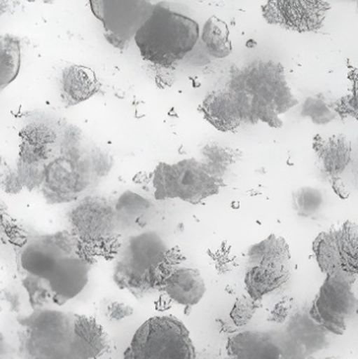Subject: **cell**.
I'll return each mask as SVG.
<instances>
[{
	"label": "cell",
	"mask_w": 358,
	"mask_h": 359,
	"mask_svg": "<svg viewBox=\"0 0 358 359\" xmlns=\"http://www.w3.org/2000/svg\"><path fill=\"white\" fill-rule=\"evenodd\" d=\"M23 284L32 303L42 308L62 306L85 289L90 265L67 236H40L19 255Z\"/></svg>",
	"instance_id": "cell-1"
},
{
	"label": "cell",
	"mask_w": 358,
	"mask_h": 359,
	"mask_svg": "<svg viewBox=\"0 0 358 359\" xmlns=\"http://www.w3.org/2000/svg\"><path fill=\"white\" fill-rule=\"evenodd\" d=\"M242 122L283 126L280 116L298 104L286 79L283 65L275 61H254L231 73L229 90Z\"/></svg>",
	"instance_id": "cell-2"
},
{
	"label": "cell",
	"mask_w": 358,
	"mask_h": 359,
	"mask_svg": "<svg viewBox=\"0 0 358 359\" xmlns=\"http://www.w3.org/2000/svg\"><path fill=\"white\" fill-rule=\"evenodd\" d=\"M199 36V25L193 19L156 4L134 38L145 60L172 67L193 50Z\"/></svg>",
	"instance_id": "cell-3"
},
{
	"label": "cell",
	"mask_w": 358,
	"mask_h": 359,
	"mask_svg": "<svg viewBox=\"0 0 358 359\" xmlns=\"http://www.w3.org/2000/svg\"><path fill=\"white\" fill-rule=\"evenodd\" d=\"M124 359H197L187 327L172 316H153L135 332Z\"/></svg>",
	"instance_id": "cell-4"
},
{
	"label": "cell",
	"mask_w": 358,
	"mask_h": 359,
	"mask_svg": "<svg viewBox=\"0 0 358 359\" xmlns=\"http://www.w3.org/2000/svg\"><path fill=\"white\" fill-rule=\"evenodd\" d=\"M223 183V179L195 158L174 164L162 162L153 172L155 198L159 201L179 198L191 204H199L218 194Z\"/></svg>",
	"instance_id": "cell-5"
},
{
	"label": "cell",
	"mask_w": 358,
	"mask_h": 359,
	"mask_svg": "<svg viewBox=\"0 0 358 359\" xmlns=\"http://www.w3.org/2000/svg\"><path fill=\"white\" fill-rule=\"evenodd\" d=\"M75 314L40 309L25 324V347L32 359H79L74 332Z\"/></svg>",
	"instance_id": "cell-6"
},
{
	"label": "cell",
	"mask_w": 358,
	"mask_h": 359,
	"mask_svg": "<svg viewBox=\"0 0 358 359\" xmlns=\"http://www.w3.org/2000/svg\"><path fill=\"white\" fill-rule=\"evenodd\" d=\"M354 283L343 276H326L309 310L310 320L319 328L338 337L345 334L357 310Z\"/></svg>",
	"instance_id": "cell-7"
},
{
	"label": "cell",
	"mask_w": 358,
	"mask_h": 359,
	"mask_svg": "<svg viewBox=\"0 0 358 359\" xmlns=\"http://www.w3.org/2000/svg\"><path fill=\"white\" fill-rule=\"evenodd\" d=\"M319 269L355 282L358 272V228L353 222L322 232L312 245Z\"/></svg>",
	"instance_id": "cell-8"
},
{
	"label": "cell",
	"mask_w": 358,
	"mask_h": 359,
	"mask_svg": "<svg viewBox=\"0 0 358 359\" xmlns=\"http://www.w3.org/2000/svg\"><path fill=\"white\" fill-rule=\"evenodd\" d=\"M90 4L95 16L102 22L107 41L120 50L130 44L153 10L151 2L140 0H90Z\"/></svg>",
	"instance_id": "cell-9"
},
{
	"label": "cell",
	"mask_w": 358,
	"mask_h": 359,
	"mask_svg": "<svg viewBox=\"0 0 358 359\" xmlns=\"http://www.w3.org/2000/svg\"><path fill=\"white\" fill-rule=\"evenodd\" d=\"M323 0H270L262 6L267 22L288 31L307 33L319 31L329 12Z\"/></svg>",
	"instance_id": "cell-10"
},
{
	"label": "cell",
	"mask_w": 358,
	"mask_h": 359,
	"mask_svg": "<svg viewBox=\"0 0 358 359\" xmlns=\"http://www.w3.org/2000/svg\"><path fill=\"white\" fill-rule=\"evenodd\" d=\"M225 359H292V355L282 333L246 330L228 339Z\"/></svg>",
	"instance_id": "cell-11"
},
{
	"label": "cell",
	"mask_w": 358,
	"mask_h": 359,
	"mask_svg": "<svg viewBox=\"0 0 358 359\" xmlns=\"http://www.w3.org/2000/svg\"><path fill=\"white\" fill-rule=\"evenodd\" d=\"M167 251V246L159 234L145 232L130 238L124 249L121 263L153 274V269L159 265Z\"/></svg>",
	"instance_id": "cell-12"
},
{
	"label": "cell",
	"mask_w": 358,
	"mask_h": 359,
	"mask_svg": "<svg viewBox=\"0 0 358 359\" xmlns=\"http://www.w3.org/2000/svg\"><path fill=\"white\" fill-rule=\"evenodd\" d=\"M291 278V264L248 265L244 284L248 297L254 302L281 288Z\"/></svg>",
	"instance_id": "cell-13"
},
{
	"label": "cell",
	"mask_w": 358,
	"mask_h": 359,
	"mask_svg": "<svg viewBox=\"0 0 358 359\" xmlns=\"http://www.w3.org/2000/svg\"><path fill=\"white\" fill-rule=\"evenodd\" d=\"M313 149L324 172L332 178H338L352 159V143L344 135H317Z\"/></svg>",
	"instance_id": "cell-14"
},
{
	"label": "cell",
	"mask_w": 358,
	"mask_h": 359,
	"mask_svg": "<svg viewBox=\"0 0 358 359\" xmlns=\"http://www.w3.org/2000/svg\"><path fill=\"white\" fill-rule=\"evenodd\" d=\"M167 297L178 305L193 307L206 294L207 287L201 272L193 268L179 267L164 282Z\"/></svg>",
	"instance_id": "cell-15"
},
{
	"label": "cell",
	"mask_w": 358,
	"mask_h": 359,
	"mask_svg": "<svg viewBox=\"0 0 358 359\" xmlns=\"http://www.w3.org/2000/svg\"><path fill=\"white\" fill-rule=\"evenodd\" d=\"M75 346L79 359H96L111 349V339L95 318L75 314Z\"/></svg>",
	"instance_id": "cell-16"
},
{
	"label": "cell",
	"mask_w": 358,
	"mask_h": 359,
	"mask_svg": "<svg viewBox=\"0 0 358 359\" xmlns=\"http://www.w3.org/2000/svg\"><path fill=\"white\" fill-rule=\"evenodd\" d=\"M200 111L220 132H235L242 123L237 103L228 90L210 93L202 102Z\"/></svg>",
	"instance_id": "cell-17"
},
{
	"label": "cell",
	"mask_w": 358,
	"mask_h": 359,
	"mask_svg": "<svg viewBox=\"0 0 358 359\" xmlns=\"http://www.w3.org/2000/svg\"><path fill=\"white\" fill-rule=\"evenodd\" d=\"M100 86L94 69L85 65H71L63 72V100L69 107L92 98Z\"/></svg>",
	"instance_id": "cell-18"
},
{
	"label": "cell",
	"mask_w": 358,
	"mask_h": 359,
	"mask_svg": "<svg viewBox=\"0 0 358 359\" xmlns=\"http://www.w3.org/2000/svg\"><path fill=\"white\" fill-rule=\"evenodd\" d=\"M248 265L258 264H290L289 245L282 236L270 234L268 238L252 245L248 249Z\"/></svg>",
	"instance_id": "cell-19"
},
{
	"label": "cell",
	"mask_w": 358,
	"mask_h": 359,
	"mask_svg": "<svg viewBox=\"0 0 358 359\" xmlns=\"http://www.w3.org/2000/svg\"><path fill=\"white\" fill-rule=\"evenodd\" d=\"M115 282L124 290H128L138 297H144L159 289L155 276L151 272L141 271L120 262L115 270Z\"/></svg>",
	"instance_id": "cell-20"
},
{
	"label": "cell",
	"mask_w": 358,
	"mask_h": 359,
	"mask_svg": "<svg viewBox=\"0 0 358 359\" xmlns=\"http://www.w3.org/2000/svg\"><path fill=\"white\" fill-rule=\"evenodd\" d=\"M229 29L226 22L216 16H212L203 27L202 41L210 56L226 58L233 52V43L229 38Z\"/></svg>",
	"instance_id": "cell-21"
},
{
	"label": "cell",
	"mask_w": 358,
	"mask_h": 359,
	"mask_svg": "<svg viewBox=\"0 0 358 359\" xmlns=\"http://www.w3.org/2000/svg\"><path fill=\"white\" fill-rule=\"evenodd\" d=\"M20 42L14 36L0 35V90L12 83L20 71Z\"/></svg>",
	"instance_id": "cell-22"
},
{
	"label": "cell",
	"mask_w": 358,
	"mask_h": 359,
	"mask_svg": "<svg viewBox=\"0 0 358 359\" xmlns=\"http://www.w3.org/2000/svg\"><path fill=\"white\" fill-rule=\"evenodd\" d=\"M324 204V196L321 190L317 188L305 187L298 188L292 194V205L294 210L301 217H311L319 212Z\"/></svg>",
	"instance_id": "cell-23"
},
{
	"label": "cell",
	"mask_w": 358,
	"mask_h": 359,
	"mask_svg": "<svg viewBox=\"0 0 358 359\" xmlns=\"http://www.w3.org/2000/svg\"><path fill=\"white\" fill-rule=\"evenodd\" d=\"M205 161L204 163L210 168L219 178L224 180V174L227 168L235 163V154L230 149H223L218 145H207L203 151Z\"/></svg>",
	"instance_id": "cell-24"
},
{
	"label": "cell",
	"mask_w": 358,
	"mask_h": 359,
	"mask_svg": "<svg viewBox=\"0 0 358 359\" xmlns=\"http://www.w3.org/2000/svg\"><path fill=\"white\" fill-rule=\"evenodd\" d=\"M302 115L312 119L315 124H327L336 118L333 111L323 99L308 98L303 107Z\"/></svg>",
	"instance_id": "cell-25"
},
{
	"label": "cell",
	"mask_w": 358,
	"mask_h": 359,
	"mask_svg": "<svg viewBox=\"0 0 358 359\" xmlns=\"http://www.w3.org/2000/svg\"><path fill=\"white\" fill-rule=\"evenodd\" d=\"M258 302L249 297H242L237 299L230 311V318L237 327L246 326L252 320L258 310Z\"/></svg>",
	"instance_id": "cell-26"
},
{
	"label": "cell",
	"mask_w": 358,
	"mask_h": 359,
	"mask_svg": "<svg viewBox=\"0 0 358 359\" xmlns=\"http://www.w3.org/2000/svg\"><path fill=\"white\" fill-rule=\"evenodd\" d=\"M132 313H134V308L126 305V304L119 303V302L109 304L107 307V316L111 320H122L124 318H130Z\"/></svg>",
	"instance_id": "cell-27"
},
{
	"label": "cell",
	"mask_w": 358,
	"mask_h": 359,
	"mask_svg": "<svg viewBox=\"0 0 358 359\" xmlns=\"http://www.w3.org/2000/svg\"><path fill=\"white\" fill-rule=\"evenodd\" d=\"M290 311V304L287 302H282L273 308L271 312L270 320L275 323L285 322Z\"/></svg>",
	"instance_id": "cell-28"
},
{
	"label": "cell",
	"mask_w": 358,
	"mask_h": 359,
	"mask_svg": "<svg viewBox=\"0 0 358 359\" xmlns=\"http://www.w3.org/2000/svg\"><path fill=\"white\" fill-rule=\"evenodd\" d=\"M333 189L336 190V194L340 196V198H347L349 196V190L347 186L345 185L344 182L340 178H333Z\"/></svg>",
	"instance_id": "cell-29"
},
{
	"label": "cell",
	"mask_w": 358,
	"mask_h": 359,
	"mask_svg": "<svg viewBox=\"0 0 358 359\" xmlns=\"http://www.w3.org/2000/svg\"><path fill=\"white\" fill-rule=\"evenodd\" d=\"M8 1H4V0H0V16H1L2 14H4V12H6V10H8Z\"/></svg>",
	"instance_id": "cell-30"
},
{
	"label": "cell",
	"mask_w": 358,
	"mask_h": 359,
	"mask_svg": "<svg viewBox=\"0 0 358 359\" xmlns=\"http://www.w3.org/2000/svg\"><path fill=\"white\" fill-rule=\"evenodd\" d=\"M324 359H343V358H338V356H329V358H326Z\"/></svg>",
	"instance_id": "cell-31"
},
{
	"label": "cell",
	"mask_w": 358,
	"mask_h": 359,
	"mask_svg": "<svg viewBox=\"0 0 358 359\" xmlns=\"http://www.w3.org/2000/svg\"><path fill=\"white\" fill-rule=\"evenodd\" d=\"M305 359H317V358H315V356H307V358Z\"/></svg>",
	"instance_id": "cell-32"
},
{
	"label": "cell",
	"mask_w": 358,
	"mask_h": 359,
	"mask_svg": "<svg viewBox=\"0 0 358 359\" xmlns=\"http://www.w3.org/2000/svg\"><path fill=\"white\" fill-rule=\"evenodd\" d=\"M202 359H206V358H202Z\"/></svg>",
	"instance_id": "cell-33"
},
{
	"label": "cell",
	"mask_w": 358,
	"mask_h": 359,
	"mask_svg": "<svg viewBox=\"0 0 358 359\" xmlns=\"http://www.w3.org/2000/svg\"><path fill=\"white\" fill-rule=\"evenodd\" d=\"M0 359H1V358H0Z\"/></svg>",
	"instance_id": "cell-34"
}]
</instances>
